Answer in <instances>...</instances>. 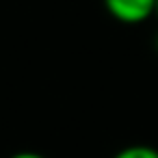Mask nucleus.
Instances as JSON below:
<instances>
[{
	"instance_id": "f03ea898",
	"label": "nucleus",
	"mask_w": 158,
	"mask_h": 158,
	"mask_svg": "<svg viewBox=\"0 0 158 158\" xmlns=\"http://www.w3.org/2000/svg\"><path fill=\"white\" fill-rule=\"evenodd\" d=\"M113 158H158V149L152 145L136 143V145H128V147L119 149Z\"/></svg>"
},
{
	"instance_id": "20e7f679",
	"label": "nucleus",
	"mask_w": 158,
	"mask_h": 158,
	"mask_svg": "<svg viewBox=\"0 0 158 158\" xmlns=\"http://www.w3.org/2000/svg\"><path fill=\"white\" fill-rule=\"evenodd\" d=\"M154 48H156V52H158V35H156V39H154Z\"/></svg>"
},
{
	"instance_id": "7ed1b4c3",
	"label": "nucleus",
	"mask_w": 158,
	"mask_h": 158,
	"mask_svg": "<svg viewBox=\"0 0 158 158\" xmlns=\"http://www.w3.org/2000/svg\"><path fill=\"white\" fill-rule=\"evenodd\" d=\"M9 158H46V156L44 154H37V152H15Z\"/></svg>"
},
{
	"instance_id": "f257e3e1",
	"label": "nucleus",
	"mask_w": 158,
	"mask_h": 158,
	"mask_svg": "<svg viewBox=\"0 0 158 158\" xmlns=\"http://www.w3.org/2000/svg\"><path fill=\"white\" fill-rule=\"evenodd\" d=\"M104 9L121 24H143L156 15V0H104Z\"/></svg>"
},
{
	"instance_id": "39448f33",
	"label": "nucleus",
	"mask_w": 158,
	"mask_h": 158,
	"mask_svg": "<svg viewBox=\"0 0 158 158\" xmlns=\"http://www.w3.org/2000/svg\"><path fill=\"white\" fill-rule=\"evenodd\" d=\"M156 18H158V0H156Z\"/></svg>"
}]
</instances>
